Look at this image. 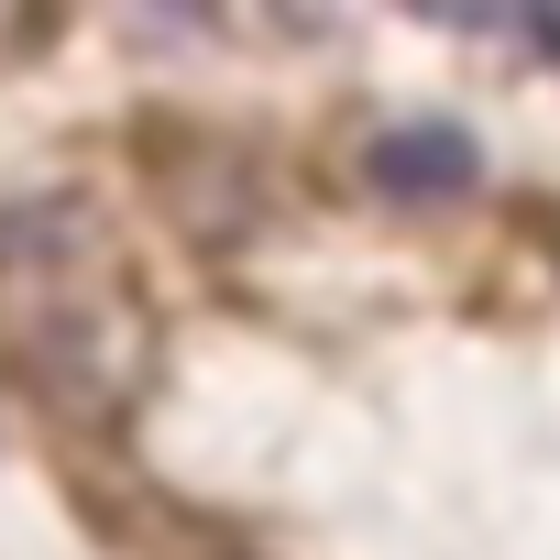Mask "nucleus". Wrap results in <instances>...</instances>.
<instances>
[{
	"label": "nucleus",
	"mask_w": 560,
	"mask_h": 560,
	"mask_svg": "<svg viewBox=\"0 0 560 560\" xmlns=\"http://www.w3.org/2000/svg\"><path fill=\"white\" fill-rule=\"evenodd\" d=\"M110 264V231L89 198L45 187V198H0V287H56V275Z\"/></svg>",
	"instance_id": "obj_3"
},
{
	"label": "nucleus",
	"mask_w": 560,
	"mask_h": 560,
	"mask_svg": "<svg viewBox=\"0 0 560 560\" xmlns=\"http://www.w3.org/2000/svg\"><path fill=\"white\" fill-rule=\"evenodd\" d=\"M154 187H165V209H176V231L187 242H242L253 220H264V187H253V154H231V143H209V132H165L154 143Z\"/></svg>",
	"instance_id": "obj_2"
},
{
	"label": "nucleus",
	"mask_w": 560,
	"mask_h": 560,
	"mask_svg": "<svg viewBox=\"0 0 560 560\" xmlns=\"http://www.w3.org/2000/svg\"><path fill=\"white\" fill-rule=\"evenodd\" d=\"M363 176H374L385 198H462V187L483 176V154H472L462 121H396V132H374Z\"/></svg>",
	"instance_id": "obj_4"
},
{
	"label": "nucleus",
	"mask_w": 560,
	"mask_h": 560,
	"mask_svg": "<svg viewBox=\"0 0 560 560\" xmlns=\"http://www.w3.org/2000/svg\"><path fill=\"white\" fill-rule=\"evenodd\" d=\"M12 374L67 418V429H121L154 385V308L132 275L89 264L56 287H23L12 308Z\"/></svg>",
	"instance_id": "obj_1"
}]
</instances>
